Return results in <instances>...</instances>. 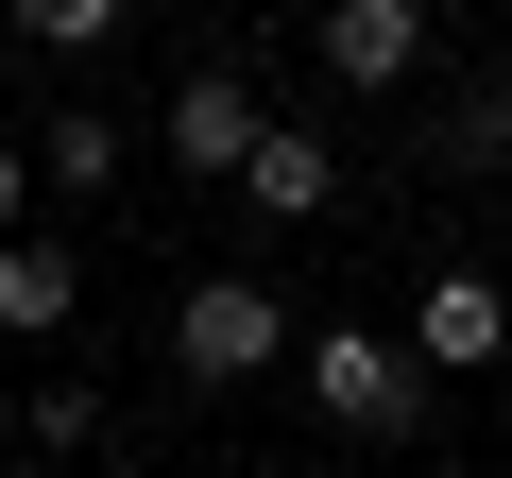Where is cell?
I'll return each mask as SVG.
<instances>
[{
	"instance_id": "cell-1",
	"label": "cell",
	"mask_w": 512,
	"mask_h": 478,
	"mask_svg": "<svg viewBox=\"0 0 512 478\" xmlns=\"http://www.w3.org/2000/svg\"><path fill=\"white\" fill-rule=\"evenodd\" d=\"M291 376H308V410H325V427H359V444H410V427H427V393H444L393 325H308V359H291Z\"/></svg>"
},
{
	"instance_id": "cell-2",
	"label": "cell",
	"mask_w": 512,
	"mask_h": 478,
	"mask_svg": "<svg viewBox=\"0 0 512 478\" xmlns=\"http://www.w3.org/2000/svg\"><path fill=\"white\" fill-rule=\"evenodd\" d=\"M274 359H308V325L256 291V274H205L188 308H171V376H205V393H239V376H274Z\"/></svg>"
},
{
	"instance_id": "cell-3",
	"label": "cell",
	"mask_w": 512,
	"mask_h": 478,
	"mask_svg": "<svg viewBox=\"0 0 512 478\" xmlns=\"http://www.w3.org/2000/svg\"><path fill=\"white\" fill-rule=\"evenodd\" d=\"M325 86L410 103V86H427V0H325Z\"/></svg>"
},
{
	"instance_id": "cell-4",
	"label": "cell",
	"mask_w": 512,
	"mask_h": 478,
	"mask_svg": "<svg viewBox=\"0 0 512 478\" xmlns=\"http://www.w3.org/2000/svg\"><path fill=\"white\" fill-rule=\"evenodd\" d=\"M256 137H274V103H256V69H188V86H171V171L239 188V171H256Z\"/></svg>"
},
{
	"instance_id": "cell-5",
	"label": "cell",
	"mask_w": 512,
	"mask_h": 478,
	"mask_svg": "<svg viewBox=\"0 0 512 478\" xmlns=\"http://www.w3.org/2000/svg\"><path fill=\"white\" fill-rule=\"evenodd\" d=\"M410 359H427V376H495V359H512V291H495V274H427V291H410Z\"/></svg>"
},
{
	"instance_id": "cell-6",
	"label": "cell",
	"mask_w": 512,
	"mask_h": 478,
	"mask_svg": "<svg viewBox=\"0 0 512 478\" xmlns=\"http://www.w3.org/2000/svg\"><path fill=\"white\" fill-rule=\"evenodd\" d=\"M239 205H256V222H325V205H342V137H325V120H274L256 171H239Z\"/></svg>"
},
{
	"instance_id": "cell-7",
	"label": "cell",
	"mask_w": 512,
	"mask_h": 478,
	"mask_svg": "<svg viewBox=\"0 0 512 478\" xmlns=\"http://www.w3.org/2000/svg\"><path fill=\"white\" fill-rule=\"evenodd\" d=\"M86 308V257H69V239H0V342H52Z\"/></svg>"
},
{
	"instance_id": "cell-8",
	"label": "cell",
	"mask_w": 512,
	"mask_h": 478,
	"mask_svg": "<svg viewBox=\"0 0 512 478\" xmlns=\"http://www.w3.org/2000/svg\"><path fill=\"white\" fill-rule=\"evenodd\" d=\"M35 171H52V188H120V120H86V103H69V120L35 137Z\"/></svg>"
},
{
	"instance_id": "cell-9",
	"label": "cell",
	"mask_w": 512,
	"mask_h": 478,
	"mask_svg": "<svg viewBox=\"0 0 512 478\" xmlns=\"http://www.w3.org/2000/svg\"><path fill=\"white\" fill-rule=\"evenodd\" d=\"M444 154H461V171H512V86H461V103H444Z\"/></svg>"
},
{
	"instance_id": "cell-10",
	"label": "cell",
	"mask_w": 512,
	"mask_h": 478,
	"mask_svg": "<svg viewBox=\"0 0 512 478\" xmlns=\"http://www.w3.org/2000/svg\"><path fill=\"white\" fill-rule=\"evenodd\" d=\"M0 18H18L35 52H103V35H120V0H0Z\"/></svg>"
},
{
	"instance_id": "cell-11",
	"label": "cell",
	"mask_w": 512,
	"mask_h": 478,
	"mask_svg": "<svg viewBox=\"0 0 512 478\" xmlns=\"http://www.w3.org/2000/svg\"><path fill=\"white\" fill-rule=\"evenodd\" d=\"M18 427H35V444H52V461H69V444H103V393H86V376H52V393H35V410H18Z\"/></svg>"
},
{
	"instance_id": "cell-12",
	"label": "cell",
	"mask_w": 512,
	"mask_h": 478,
	"mask_svg": "<svg viewBox=\"0 0 512 478\" xmlns=\"http://www.w3.org/2000/svg\"><path fill=\"white\" fill-rule=\"evenodd\" d=\"M35 188H52V171H35V154H18V137H0V239H35V222H18V205H35Z\"/></svg>"
}]
</instances>
